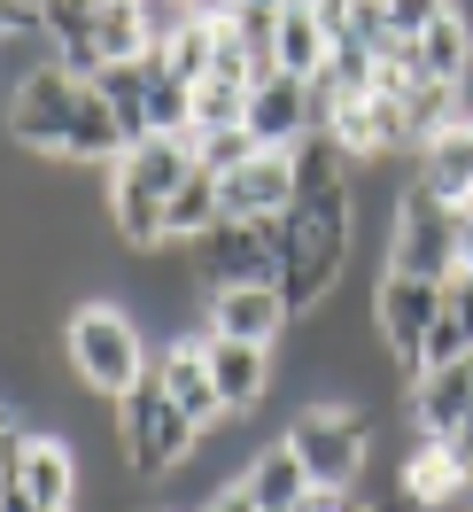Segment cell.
<instances>
[{"label":"cell","mask_w":473,"mask_h":512,"mask_svg":"<svg viewBox=\"0 0 473 512\" xmlns=\"http://www.w3.org/2000/svg\"><path fill=\"white\" fill-rule=\"evenodd\" d=\"M357 249V194L326 187V194H295V210L280 218V303L287 319H311L326 295L342 288V264Z\"/></svg>","instance_id":"obj_1"},{"label":"cell","mask_w":473,"mask_h":512,"mask_svg":"<svg viewBox=\"0 0 473 512\" xmlns=\"http://www.w3.org/2000/svg\"><path fill=\"white\" fill-rule=\"evenodd\" d=\"M63 357H70V373L94 388V396H109V404L148 381V334H140V319H132L125 303H70Z\"/></svg>","instance_id":"obj_2"},{"label":"cell","mask_w":473,"mask_h":512,"mask_svg":"<svg viewBox=\"0 0 473 512\" xmlns=\"http://www.w3.org/2000/svg\"><path fill=\"white\" fill-rule=\"evenodd\" d=\"M194 443H202V427L171 404V388H163L156 365H148V381L117 396V458H125V474L171 481V474L194 458Z\"/></svg>","instance_id":"obj_3"},{"label":"cell","mask_w":473,"mask_h":512,"mask_svg":"<svg viewBox=\"0 0 473 512\" xmlns=\"http://www.w3.org/2000/svg\"><path fill=\"white\" fill-rule=\"evenodd\" d=\"M365 435H373V412H365V404H303V412L287 419L280 443L303 458L311 489L357 497V481H365Z\"/></svg>","instance_id":"obj_4"},{"label":"cell","mask_w":473,"mask_h":512,"mask_svg":"<svg viewBox=\"0 0 473 512\" xmlns=\"http://www.w3.org/2000/svg\"><path fill=\"white\" fill-rule=\"evenodd\" d=\"M435 319H442V280H419V272H380V280H373V334H380V357H388L404 381H419Z\"/></svg>","instance_id":"obj_5"},{"label":"cell","mask_w":473,"mask_h":512,"mask_svg":"<svg viewBox=\"0 0 473 512\" xmlns=\"http://www.w3.org/2000/svg\"><path fill=\"white\" fill-rule=\"evenodd\" d=\"M78 94H86V86H78L63 63H47L39 78L8 86V101H0V140L24 148V156H63L70 117H78Z\"/></svg>","instance_id":"obj_6"},{"label":"cell","mask_w":473,"mask_h":512,"mask_svg":"<svg viewBox=\"0 0 473 512\" xmlns=\"http://www.w3.org/2000/svg\"><path fill=\"white\" fill-rule=\"evenodd\" d=\"M380 272H419V280H450V272H458V225H450V202H435V194L419 187V171H411L404 202H396V233H388Z\"/></svg>","instance_id":"obj_7"},{"label":"cell","mask_w":473,"mask_h":512,"mask_svg":"<svg viewBox=\"0 0 473 512\" xmlns=\"http://www.w3.org/2000/svg\"><path fill=\"white\" fill-rule=\"evenodd\" d=\"M194 256L210 288H280V218H218Z\"/></svg>","instance_id":"obj_8"},{"label":"cell","mask_w":473,"mask_h":512,"mask_svg":"<svg viewBox=\"0 0 473 512\" xmlns=\"http://www.w3.org/2000/svg\"><path fill=\"white\" fill-rule=\"evenodd\" d=\"M202 357H210V381H218L225 412H249L264 396H280V342H233L202 326Z\"/></svg>","instance_id":"obj_9"},{"label":"cell","mask_w":473,"mask_h":512,"mask_svg":"<svg viewBox=\"0 0 473 512\" xmlns=\"http://www.w3.org/2000/svg\"><path fill=\"white\" fill-rule=\"evenodd\" d=\"M218 202H225V218H287L295 210V163H287V148H264L241 171H225Z\"/></svg>","instance_id":"obj_10"},{"label":"cell","mask_w":473,"mask_h":512,"mask_svg":"<svg viewBox=\"0 0 473 512\" xmlns=\"http://www.w3.org/2000/svg\"><path fill=\"white\" fill-rule=\"evenodd\" d=\"M194 148H202V132H156V140H132L125 156L109 163V179H117V187L156 194V202H171V187L194 171Z\"/></svg>","instance_id":"obj_11"},{"label":"cell","mask_w":473,"mask_h":512,"mask_svg":"<svg viewBox=\"0 0 473 512\" xmlns=\"http://www.w3.org/2000/svg\"><path fill=\"white\" fill-rule=\"evenodd\" d=\"M241 125L256 132V148H295L311 132V78H256L249 86V117Z\"/></svg>","instance_id":"obj_12"},{"label":"cell","mask_w":473,"mask_h":512,"mask_svg":"<svg viewBox=\"0 0 473 512\" xmlns=\"http://www.w3.org/2000/svg\"><path fill=\"white\" fill-rule=\"evenodd\" d=\"M404 396H411V427H419V435H435V443H450V435L466 427V412H473V357L419 373Z\"/></svg>","instance_id":"obj_13"},{"label":"cell","mask_w":473,"mask_h":512,"mask_svg":"<svg viewBox=\"0 0 473 512\" xmlns=\"http://www.w3.org/2000/svg\"><path fill=\"white\" fill-rule=\"evenodd\" d=\"M156 381L171 388V404H179V412H187L194 427H202V435H210V427L225 419V396H218V381H210L202 334H179V342H171V350L156 357Z\"/></svg>","instance_id":"obj_14"},{"label":"cell","mask_w":473,"mask_h":512,"mask_svg":"<svg viewBox=\"0 0 473 512\" xmlns=\"http://www.w3.org/2000/svg\"><path fill=\"white\" fill-rule=\"evenodd\" d=\"M202 326H210V334H233V342H280L295 319H287L280 288H210Z\"/></svg>","instance_id":"obj_15"},{"label":"cell","mask_w":473,"mask_h":512,"mask_svg":"<svg viewBox=\"0 0 473 512\" xmlns=\"http://www.w3.org/2000/svg\"><path fill=\"white\" fill-rule=\"evenodd\" d=\"M24 489H32L47 512H78V497H86V474H78V450L63 443V435H32V450H24Z\"/></svg>","instance_id":"obj_16"},{"label":"cell","mask_w":473,"mask_h":512,"mask_svg":"<svg viewBox=\"0 0 473 512\" xmlns=\"http://www.w3.org/2000/svg\"><path fill=\"white\" fill-rule=\"evenodd\" d=\"M218 218H225V202H218V171H202V163H194L187 179L171 187V202H163V241H171V249H194V241H202V233H210Z\"/></svg>","instance_id":"obj_17"},{"label":"cell","mask_w":473,"mask_h":512,"mask_svg":"<svg viewBox=\"0 0 473 512\" xmlns=\"http://www.w3.org/2000/svg\"><path fill=\"white\" fill-rule=\"evenodd\" d=\"M125 148H132L125 117H117V109H109V101H101L94 86H86V94H78V117H70L63 156H70V163H101V171H109V163L125 156Z\"/></svg>","instance_id":"obj_18"},{"label":"cell","mask_w":473,"mask_h":512,"mask_svg":"<svg viewBox=\"0 0 473 512\" xmlns=\"http://www.w3.org/2000/svg\"><path fill=\"white\" fill-rule=\"evenodd\" d=\"M419 187L435 194V202H473V125H450L419 156Z\"/></svg>","instance_id":"obj_19"},{"label":"cell","mask_w":473,"mask_h":512,"mask_svg":"<svg viewBox=\"0 0 473 512\" xmlns=\"http://www.w3.org/2000/svg\"><path fill=\"white\" fill-rule=\"evenodd\" d=\"M411 63H419V78H442V86H466V70H473V32L442 8L427 32L411 39Z\"/></svg>","instance_id":"obj_20"},{"label":"cell","mask_w":473,"mask_h":512,"mask_svg":"<svg viewBox=\"0 0 473 512\" xmlns=\"http://www.w3.org/2000/svg\"><path fill=\"white\" fill-rule=\"evenodd\" d=\"M148 86H156V55H125V63H109L94 78V94L125 117L132 140H156V132H148Z\"/></svg>","instance_id":"obj_21"},{"label":"cell","mask_w":473,"mask_h":512,"mask_svg":"<svg viewBox=\"0 0 473 512\" xmlns=\"http://www.w3.org/2000/svg\"><path fill=\"white\" fill-rule=\"evenodd\" d=\"M241 481H249V497H256L264 512H295V497L311 489V474H303V458H295L287 443H264V450L249 458V466H241Z\"/></svg>","instance_id":"obj_22"},{"label":"cell","mask_w":473,"mask_h":512,"mask_svg":"<svg viewBox=\"0 0 473 512\" xmlns=\"http://www.w3.org/2000/svg\"><path fill=\"white\" fill-rule=\"evenodd\" d=\"M109 225H117V241H125V249H156L163 241V202L156 194H140V187H117V179H109Z\"/></svg>","instance_id":"obj_23"},{"label":"cell","mask_w":473,"mask_h":512,"mask_svg":"<svg viewBox=\"0 0 473 512\" xmlns=\"http://www.w3.org/2000/svg\"><path fill=\"white\" fill-rule=\"evenodd\" d=\"M156 63L171 70L179 86H202V78H210V63H218V16H194L171 47H156Z\"/></svg>","instance_id":"obj_24"},{"label":"cell","mask_w":473,"mask_h":512,"mask_svg":"<svg viewBox=\"0 0 473 512\" xmlns=\"http://www.w3.org/2000/svg\"><path fill=\"white\" fill-rule=\"evenodd\" d=\"M225 24H233L256 78H280V8H225Z\"/></svg>","instance_id":"obj_25"},{"label":"cell","mask_w":473,"mask_h":512,"mask_svg":"<svg viewBox=\"0 0 473 512\" xmlns=\"http://www.w3.org/2000/svg\"><path fill=\"white\" fill-rule=\"evenodd\" d=\"M94 39H101V55H109V63H125V55H148V24H140V0H101Z\"/></svg>","instance_id":"obj_26"},{"label":"cell","mask_w":473,"mask_h":512,"mask_svg":"<svg viewBox=\"0 0 473 512\" xmlns=\"http://www.w3.org/2000/svg\"><path fill=\"white\" fill-rule=\"evenodd\" d=\"M249 117V86H233V78H202L194 86V132H225Z\"/></svg>","instance_id":"obj_27"},{"label":"cell","mask_w":473,"mask_h":512,"mask_svg":"<svg viewBox=\"0 0 473 512\" xmlns=\"http://www.w3.org/2000/svg\"><path fill=\"white\" fill-rule=\"evenodd\" d=\"M148 132H194V86H179L163 63H156V86H148Z\"/></svg>","instance_id":"obj_28"},{"label":"cell","mask_w":473,"mask_h":512,"mask_svg":"<svg viewBox=\"0 0 473 512\" xmlns=\"http://www.w3.org/2000/svg\"><path fill=\"white\" fill-rule=\"evenodd\" d=\"M94 16H101V0H39V32L55 39V55L94 39Z\"/></svg>","instance_id":"obj_29"},{"label":"cell","mask_w":473,"mask_h":512,"mask_svg":"<svg viewBox=\"0 0 473 512\" xmlns=\"http://www.w3.org/2000/svg\"><path fill=\"white\" fill-rule=\"evenodd\" d=\"M249 156H264V148H256V132L249 125H225V132H202V148H194V163H202V171H241V163Z\"/></svg>","instance_id":"obj_30"},{"label":"cell","mask_w":473,"mask_h":512,"mask_svg":"<svg viewBox=\"0 0 473 512\" xmlns=\"http://www.w3.org/2000/svg\"><path fill=\"white\" fill-rule=\"evenodd\" d=\"M442 8H450V0H388V24H396V39H419Z\"/></svg>","instance_id":"obj_31"},{"label":"cell","mask_w":473,"mask_h":512,"mask_svg":"<svg viewBox=\"0 0 473 512\" xmlns=\"http://www.w3.org/2000/svg\"><path fill=\"white\" fill-rule=\"evenodd\" d=\"M194 512H264V505H256V497H249V481L233 474V481H225V489H210V497H202V505H194Z\"/></svg>","instance_id":"obj_32"},{"label":"cell","mask_w":473,"mask_h":512,"mask_svg":"<svg viewBox=\"0 0 473 512\" xmlns=\"http://www.w3.org/2000/svg\"><path fill=\"white\" fill-rule=\"evenodd\" d=\"M442 303H450V319L466 326V342H473V272H450V280H442Z\"/></svg>","instance_id":"obj_33"},{"label":"cell","mask_w":473,"mask_h":512,"mask_svg":"<svg viewBox=\"0 0 473 512\" xmlns=\"http://www.w3.org/2000/svg\"><path fill=\"white\" fill-rule=\"evenodd\" d=\"M39 32V0H0V39Z\"/></svg>","instance_id":"obj_34"},{"label":"cell","mask_w":473,"mask_h":512,"mask_svg":"<svg viewBox=\"0 0 473 512\" xmlns=\"http://www.w3.org/2000/svg\"><path fill=\"white\" fill-rule=\"evenodd\" d=\"M450 450H458V466H466V481H473V412H466V427L450 435Z\"/></svg>","instance_id":"obj_35"},{"label":"cell","mask_w":473,"mask_h":512,"mask_svg":"<svg viewBox=\"0 0 473 512\" xmlns=\"http://www.w3.org/2000/svg\"><path fill=\"white\" fill-rule=\"evenodd\" d=\"M225 8H233V0H194V16H225Z\"/></svg>","instance_id":"obj_36"}]
</instances>
